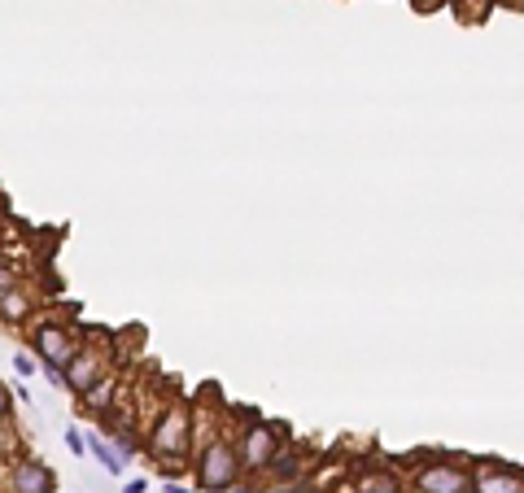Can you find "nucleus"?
Here are the masks:
<instances>
[{
  "mask_svg": "<svg viewBox=\"0 0 524 493\" xmlns=\"http://www.w3.org/2000/svg\"><path fill=\"white\" fill-rule=\"evenodd\" d=\"M193 428H197V419H193V402L188 398H171L158 411V424H153L149 432V459L153 463H162L166 472H180V467H188L193 459Z\"/></svg>",
  "mask_w": 524,
  "mask_h": 493,
  "instance_id": "obj_1",
  "label": "nucleus"
},
{
  "mask_svg": "<svg viewBox=\"0 0 524 493\" xmlns=\"http://www.w3.org/2000/svg\"><path fill=\"white\" fill-rule=\"evenodd\" d=\"M241 480H245V467H241V454H236V441L228 437L201 441L193 459V485L201 493H232Z\"/></svg>",
  "mask_w": 524,
  "mask_h": 493,
  "instance_id": "obj_2",
  "label": "nucleus"
},
{
  "mask_svg": "<svg viewBox=\"0 0 524 493\" xmlns=\"http://www.w3.org/2000/svg\"><path fill=\"white\" fill-rule=\"evenodd\" d=\"M284 441H289V428L284 424H276V419H249L241 428V437H236V454H241L245 476L267 472L276 463V454L284 450Z\"/></svg>",
  "mask_w": 524,
  "mask_h": 493,
  "instance_id": "obj_3",
  "label": "nucleus"
},
{
  "mask_svg": "<svg viewBox=\"0 0 524 493\" xmlns=\"http://www.w3.org/2000/svg\"><path fill=\"white\" fill-rule=\"evenodd\" d=\"M79 341H83L79 328H70V323H62V319H44L40 328L31 332V354H35V363H40L44 376L62 384V367L75 358Z\"/></svg>",
  "mask_w": 524,
  "mask_h": 493,
  "instance_id": "obj_4",
  "label": "nucleus"
},
{
  "mask_svg": "<svg viewBox=\"0 0 524 493\" xmlns=\"http://www.w3.org/2000/svg\"><path fill=\"white\" fill-rule=\"evenodd\" d=\"M105 371H110V350H101V345H92V341H79L75 358L62 367V389L66 393H83L88 384H97Z\"/></svg>",
  "mask_w": 524,
  "mask_h": 493,
  "instance_id": "obj_5",
  "label": "nucleus"
},
{
  "mask_svg": "<svg viewBox=\"0 0 524 493\" xmlns=\"http://www.w3.org/2000/svg\"><path fill=\"white\" fill-rule=\"evenodd\" d=\"M415 489L420 493H472V467L455 459H428L415 472Z\"/></svg>",
  "mask_w": 524,
  "mask_h": 493,
  "instance_id": "obj_6",
  "label": "nucleus"
},
{
  "mask_svg": "<svg viewBox=\"0 0 524 493\" xmlns=\"http://www.w3.org/2000/svg\"><path fill=\"white\" fill-rule=\"evenodd\" d=\"M5 489L9 493H57V472L35 454H18L5 472Z\"/></svg>",
  "mask_w": 524,
  "mask_h": 493,
  "instance_id": "obj_7",
  "label": "nucleus"
},
{
  "mask_svg": "<svg viewBox=\"0 0 524 493\" xmlns=\"http://www.w3.org/2000/svg\"><path fill=\"white\" fill-rule=\"evenodd\" d=\"M472 493H524V472L498 459H476L472 467Z\"/></svg>",
  "mask_w": 524,
  "mask_h": 493,
  "instance_id": "obj_8",
  "label": "nucleus"
},
{
  "mask_svg": "<svg viewBox=\"0 0 524 493\" xmlns=\"http://www.w3.org/2000/svg\"><path fill=\"white\" fill-rule=\"evenodd\" d=\"M118 393H123V380L114 376V371H105V376L97 384H88L83 393H75L79 411L83 415H97V419H110L118 411Z\"/></svg>",
  "mask_w": 524,
  "mask_h": 493,
  "instance_id": "obj_9",
  "label": "nucleus"
},
{
  "mask_svg": "<svg viewBox=\"0 0 524 493\" xmlns=\"http://www.w3.org/2000/svg\"><path fill=\"white\" fill-rule=\"evenodd\" d=\"M35 315V297L27 293V288H9V293H0V323H27Z\"/></svg>",
  "mask_w": 524,
  "mask_h": 493,
  "instance_id": "obj_10",
  "label": "nucleus"
},
{
  "mask_svg": "<svg viewBox=\"0 0 524 493\" xmlns=\"http://www.w3.org/2000/svg\"><path fill=\"white\" fill-rule=\"evenodd\" d=\"M306 463H311V454H297V450L284 446V450L276 454V463L267 467V476L276 480V485H297V476L306 472Z\"/></svg>",
  "mask_w": 524,
  "mask_h": 493,
  "instance_id": "obj_11",
  "label": "nucleus"
},
{
  "mask_svg": "<svg viewBox=\"0 0 524 493\" xmlns=\"http://www.w3.org/2000/svg\"><path fill=\"white\" fill-rule=\"evenodd\" d=\"M354 493H402V476L393 467H367V472L354 480Z\"/></svg>",
  "mask_w": 524,
  "mask_h": 493,
  "instance_id": "obj_12",
  "label": "nucleus"
},
{
  "mask_svg": "<svg viewBox=\"0 0 524 493\" xmlns=\"http://www.w3.org/2000/svg\"><path fill=\"white\" fill-rule=\"evenodd\" d=\"M88 454H92V459H97L110 476H123V467H127V463L118 459V450H114V441H110V437H101V432H88Z\"/></svg>",
  "mask_w": 524,
  "mask_h": 493,
  "instance_id": "obj_13",
  "label": "nucleus"
},
{
  "mask_svg": "<svg viewBox=\"0 0 524 493\" xmlns=\"http://www.w3.org/2000/svg\"><path fill=\"white\" fill-rule=\"evenodd\" d=\"M35 371H40V363H35V354L18 350V354H14V376H18V380H27V376H35Z\"/></svg>",
  "mask_w": 524,
  "mask_h": 493,
  "instance_id": "obj_14",
  "label": "nucleus"
},
{
  "mask_svg": "<svg viewBox=\"0 0 524 493\" xmlns=\"http://www.w3.org/2000/svg\"><path fill=\"white\" fill-rule=\"evenodd\" d=\"M66 450L75 454V459H83V454H88V437H83V428H66Z\"/></svg>",
  "mask_w": 524,
  "mask_h": 493,
  "instance_id": "obj_15",
  "label": "nucleus"
},
{
  "mask_svg": "<svg viewBox=\"0 0 524 493\" xmlns=\"http://www.w3.org/2000/svg\"><path fill=\"white\" fill-rule=\"evenodd\" d=\"M14 389H9V384H0V424H9V415H14Z\"/></svg>",
  "mask_w": 524,
  "mask_h": 493,
  "instance_id": "obj_16",
  "label": "nucleus"
},
{
  "mask_svg": "<svg viewBox=\"0 0 524 493\" xmlns=\"http://www.w3.org/2000/svg\"><path fill=\"white\" fill-rule=\"evenodd\" d=\"M123 493H149V480L145 476H131L127 485H123Z\"/></svg>",
  "mask_w": 524,
  "mask_h": 493,
  "instance_id": "obj_17",
  "label": "nucleus"
},
{
  "mask_svg": "<svg viewBox=\"0 0 524 493\" xmlns=\"http://www.w3.org/2000/svg\"><path fill=\"white\" fill-rule=\"evenodd\" d=\"M9 389H14V398H18L22 406H31V389H27V384H9Z\"/></svg>",
  "mask_w": 524,
  "mask_h": 493,
  "instance_id": "obj_18",
  "label": "nucleus"
},
{
  "mask_svg": "<svg viewBox=\"0 0 524 493\" xmlns=\"http://www.w3.org/2000/svg\"><path fill=\"white\" fill-rule=\"evenodd\" d=\"M232 493H258V485H249V480H241V485H236Z\"/></svg>",
  "mask_w": 524,
  "mask_h": 493,
  "instance_id": "obj_19",
  "label": "nucleus"
},
{
  "mask_svg": "<svg viewBox=\"0 0 524 493\" xmlns=\"http://www.w3.org/2000/svg\"><path fill=\"white\" fill-rule=\"evenodd\" d=\"M166 493H201V489H188V485H166Z\"/></svg>",
  "mask_w": 524,
  "mask_h": 493,
  "instance_id": "obj_20",
  "label": "nucleus"
}]
</instances>
